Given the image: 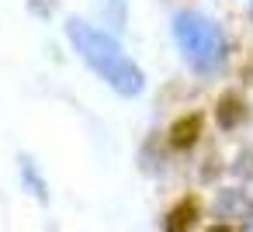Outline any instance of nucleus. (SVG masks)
Returning <instances> with one entry per match:
<instances>
[{
	"label": "nucleus",
	"mask_w": 253,
	"mask_h": 232,
	"mask_svg": "<svg viewBox=\"0 0 253 232\" xmlns=\"http://www.w3.org/2000/svg\"><path fill=\"white\" fill-rule=\"evenodd\" d=\"M66 35H70L73 49L80 52V59H84L111 90H118L122 97L142 94V87H146L142 70L125 56V49H122L111 35L97 32L94 25H87V21H80V18H70V21H66Z\"/></svg>",
	"instance_id": "obj_1"
},
{
	"label": "nucleus",
	"mask_w": 253,
	"mask_h": 232,
	"mask_svg": "<svg viewBox=\"0 0 253 232\" xmlns=\"http://www.w3.org/2000/svg\"><path fill=\"white\" fill-rule=\"evenodd\" d=\"M173 42H177L180 56L187 59V66L198 70V73H215L225 63L222 28L198 11H180L173 18Z\"/></svg>",
	"instance_id": "obj_2"
},
{
	"label": "nucleus",
	"mask_w": 253,
	"mask_h": 232,
	"mask_svg": "<svg viewBox=\"0 0 253 232\" xmlns=\"http://www.w3.org/2000/svg\"><path fill=\"white\" fill-rule=\"evenodd\" d=\"M194 218H198V201H194V197H184V201H177V204L167 211L163 232H191Z\"/></svg>",
	"instance_id": "obj_3"
},
{
	"label": "nucleus",
	"mask_w": 253,
	"mask_h": 232,
	"mask_svg": "<svg viewBox=\"0 0 253 232\" xmlns=\"http://www.w3.org/2000/svg\"><path fill=\"white\" fill-rule=\"evenodd\" d=\"M215 115H218V125H222V128H236V125L246 118V108H243V101H239L236 94H225V97L218 101V111H215Z\"/></svg>",
	"instance_id": "obj_5"
},
{
	"label": "nucleus",
	"mask_w": 253,
	"mask_h": 232,
	"mask_svg": "<svg viewBox=\"0 0 253 232\" xmlns=\"http://www.w3.org/2000/svg\"><path fill=\"white\" fill-rule=\"evenodd\" d=\"M246 229H250V232H253V208H250V211H246Z\"/></svg>",
	"instance_id": "obj_9"
},
{
	"label": "nucleus",
	"mask_w": 253,
	"mask_h": 232,
	"mask_svg": "<svg viewBox=\"0 0 253 232\" xmlns=\"http://www.w3.org/2000/svg\"><path fill=\"white\" fill-rule=\"evenodd\" d=\"M239 177H253V149H243L239 153V159H236V166H232Z\"/></svg>",
	"instance_id": "obj_7"
},
{
	"label": "nucleus",
	"mask_w": 253,
	"mask_h": 232,
	"mask_svg": "<svg viewBox=\"0 0 253 232\" xmlns=\"http://www.w3.org/2000/svg\"><path fill=\"white\" fill-rule=\"evenodd\" d=\"M208 232H232V229H229V225H211Z\"/></svg>",
	"instance_id": "obj_8"
},
{
	"label": "nucleus",
	"mask_w": 253,
	"mask_h": 232,
	"mask_svg": "<svg viewBox=\"0 0 253 232\" xmlns=\"http://www.w3.org/2000/svg\"><path fill=\"white\" fill-rule=\"evenodd\" d=\"M232 208H243V194H239V191H222L218 201H215V211H218V215H229Z\"/></svg>",
	"instance_id": "obj_6"
},
{
	"label": "nucleus",
	"mask_w": 253,
	"mask_h": 232,
	"mask_svg": "<svg viewBox=\"0 0 253 232\" xmlns=\"http://www.w3.org/2000/svg\"><path fill=\"white\" fill-rule=\"evenodd\" d=\"M198 132H201V115H184L170 125V146L173 149H191L198 142Z\"/></svg>",
	"instance_id": "obj_4"
},
{
	"label": "nucleus",
	"mask_w": 253,
	"mask_h": 232,
	"mask_svg": "<svg viewBox=\"0 0 253 232\" xmlns=\"http://www.w3.org/2000/svg\"><path fill=\"white\" fill-rule=\"evenodd\" d=\"M250 11H253V0H250Z\"/></svg>",
	"instance_id": "obj_10"
}]
</instances>
